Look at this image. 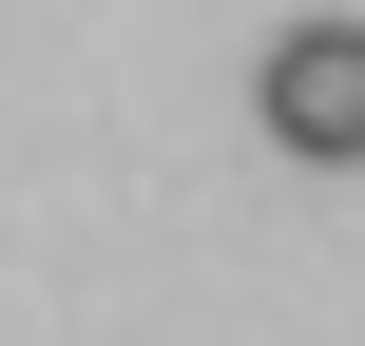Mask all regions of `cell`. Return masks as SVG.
Returning a JSON list of instances; mask_svg holds the SVG:
<instances>
[{"label":"cell","mask_w":365,"mask_h":346,"mask_svg":"<svg viewBox=\"0 0 365 346\" xmlns=\"http://www.w3.org/2000/svg\"><path fill=\"white\" fill-rule=\"evenodd\" d=\"M250 116H269V154L365 173V19H289V39L250 58Z\"/></svg>","instance_id":"1"}]
</instances>
